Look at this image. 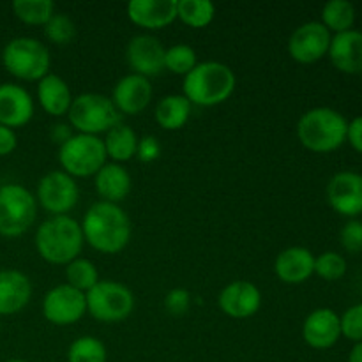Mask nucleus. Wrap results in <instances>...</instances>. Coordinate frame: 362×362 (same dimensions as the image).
<instances>
[{
  "mask_svg": "<svg viewBox=\"0 0 362 362\" xmlns=\"http://www.w3.org/2000/svg\"><path fill=\"white\" fill-rule=\"evenodd\" d=\"M106 151L103 138L92 134H73L59 147V163L62 172L73 179L94 177L106 165Z\"/></svg>",
  "mask_w": 362,
  "mask_h": 362,
  "instance_id": "obj_8",
  "label": "nucleus"
},
{
  "mask_svg": "<svg viewBox=\"0 0 362 362\" xmlns=\"http://www.w3.org/2000/svg\"><path fill=\"white\" fill-rule=\"evenodd\" d=\"M45 35L49 42L57 46L69 45L76 35V25L67 14L55 13L45 25Z\"/></svg>",
  "mask_w": 362,
  "mask_h": 362,
  "instance_id": "obj_33",
  "label": "nucleus"
},
{
  "mask_svg": "<svg viewBox=\"0 0 362 362\" xmlns=\"http://www.w3.org/2000/svg\"><path fill=\"white\" fill-rule=\"evenodd\" d=\"M346 141H349L357 152H362V115L356 117L352 122H349V129H346Z\"/></svg>",
  "mask_w": 362,
  "mask_h": 362,
  "instance_id": "obj_40",
  "label": "nucleus"
},
{
  "mask_svg": "<svg viewBox=\"0 0 362 362\" xmlns=\"http://www.w3.org/2000/svg\"><path fill=\"white\" fill-rule=\"evenodd\" d=\"M138 140L140 138L133 127L124 122L117 124L106 133L105 140H103L106 158L112 159V163H119V165L131 161L133 158H136Z\"/></svg>",
  "mask_w": 362,
  "mask_h": 362,
  "instance_id": "obj_26",
  "label": "nucleus"
},
{
  "mask_svg": "<svg viewBox=\"0 0 362 362\" xmlns=\"http://www.w3.org/2000/svg\"><path fill=\"white\" fill-rule=\"evenodd\" d=\"M0 327H2V322H0Z\"/></svg>",
  "mask_w": 362,
  "mask_h": 362,
  "instance_id": "obj_45",
  "label": "nucleus"
},
{
  "mask_svg": "<svg viewBox=\"0 0 362 362\" xmlns=\"http://www.w3.org/2000/svg\"><path fill=\"white\" fill-rule=\"evenodd\" d=\"M327 202L338 214L356 218L362 214V175L357 172H338L327 184Z\"/></svg>",
  "mask_w": 362,
  "mask_h": 362,
  "instance_id": "obj_15",
  "label": "nucleus"
},
{
  "mask_svg": "<svg viewBox=\"0 0 362 362\" xmlns=\"http://www.w3.org/2000/svg\"><path fill=\"white\" fill-rule=\"evenodd\" d=\"M80 225L85 243L105 255L120 253L133 235L129 216L120 205L110 202L99 200L92 204Z\"/></svg>",
  "mask_w": 362,
  "mask_h": 362,
  "instance_id": "obj_1",
  "label": "nucleus"
},
{
  "mask_svg": "<svg viewBox=\"0 0 362 362\" xmlns=\"http://www.w3.org/2000/svg\"><path fill=\"white\" fill-rule=\"evenodd\" d=\"M35 250L39 257L52 265H64L78 258L83 250L81 225L74 218L52 216L35 230Z\"/></svg>",
  "mask_w": 362,
  "mask_h": 362,
  "instance_id": "obj_3",
  "label": "nucleus"
},
{
  "mask_svg": "<svg viewBox=\"0 0 362 362\" xmlns=\"http://www.w3.org/2000/svg\"><path fill=\"white\" fill-rule=\"evenodd\" d=\"M37 202L34 193L20 184H2L0 187V235L7 239L23 235L37 219Z\"/></svg>",
  "mask_w": 362,
  "mask_h": 362,
  "instance_id": "obj_7",
  "label": "nucleus"
},
{
  "mask_svg": "<svg viewBox=\"0 0 362 362\" xmlns=\"http://www.w3.org/2000/svg\"><path fill=\"white\" fill-rule=\"evenodd\" d=\"M71 136H73V127H71L69 124L59 122L55 124V126H52V131H49V138H52L53 144H57L59 147L66 144Z\"/></svg>",
  "mask_w": 362,
  "mask_h": 362,
  "instance_id": "obj_41",
  "label": "nucleus"
},
{
  "mask_svg": "<svg viewBox=\"0 0 362 362\" xmlns=\"http://www.w3.org/2000/svg\"><path fill=\"white\" fill-rule=\"evenodd\" d=\"M331 32L320 21H306L292 32L288 39V55L299 64H315L329 53Z\"/></svg>",
  "mask_w": 362,
  "mask_h": 362,
  "instance_id": "obj_12",
  "label": "nucleus"
},
{
  "mask_svg": "<svg viewBox=\"0 0 362 362\" xmlns=\"http://www.w3.org/2000/svg\"><path fill=\"white\" fill-rule=\"evenodd\" d=\"M349 362H362V341L356 343V345H354V349L350 350Z\"/></svg>",
  "mask_w": 362,
  "mask_h": 362,
  "instance_id": "obj_42",
  "label": "nucleus"
},
{
  "mask_svg": "<svg viewBox=\"0 0 362 362\" xmlns=\"http://www.w3.org/2000/svg\"><path fill=\"white\" fill-rule=\"evenodd\" d=\"M87 313L105 324L122 322L133 313L134 296L126 285L113 279H99L94 288L85 293Z\"/></svg>",
  "mask_w": 362,
  "mask_h": 362,
  "instance_id": "obj_9",
  "label": "nucleus"
},
{
  "mask_svg": "<svg viewBox=\"0 0 362 362\" xmlns=\"http://www.w3.org/2000/svg\"><path fill=\"white\" fill-rule=\"evenodd\" d=\"M35 112L30 92L18 83H0V124L11 129L27 126Z\"/></svg>",
  "mask_w": 362,
  "mask_h": 362,
  "instance_id": "obj_17",
  "label": "nucleus"
},
{
  "mask_svg": "<svg viewBox=\"0 0 362 362\" xmlns=\"http://www.w3.org/2000/svg\"><path fill=\"white\" fill-rule=\"evenodd\" d=\"M67 119L73 129L80 134H92V136L108 133L112 127L122 122V115L115 108L112 98L98 92H85L73 98Z\"/></svg>",
  "mask_w": 362,
  "mask_h": 362,
  "instance_id": "obj_6",
  "label": "nucleus"
},
{
  "mask_svg": "<svg viewBox=\"0 0 362 362\" xmlns=\"http://www.w3.org/2000/svg\"><path fill=\"white\" fill-rule=\"evenodd\" d=\"M320 23L334 34L352 30L354 23H356V7L349 0H329L322 7Z\"/></svg>",
  "mask_w": 362,
  "mask_h": 362,
  "instance_id": "obj_27",
  "label": "nucleus"
},
{
  "mask_svg": "<svg viewBox=\"0 0 362 362\" xmlns=\"http://www.w3.org/2000/svg\"><path fill=\"white\" fill-rule=\"evenodd\" d=\"M237 87V76L226 64L218 60L198 62L191 73L184 76L182 95L194 106L223 105L232 98Z\"/></svg>",
  "mask_w": 362,
  "mask_h": 362,
  "instance_id": "obj_2",
  "label": "nucleus"
},
{
  "mask_svg": "<svg viewBox=\"0 0 362 362\" xmlns=\"http://www.w3.org/2000/svg\"><path fill=\"white\" fill-rule=\"evenodd\" d=\"M66 281L73 288L87 293L99 283V271L94 262L78 257L66 265Z\"/></svg>",
  "mask_w": 362,
  "mask_h": 362,
  "instance_id": "obj_30",
  "label": "nucleus"
},
{
  "mask_svg": "<svg viewBox=\"0 0 362 362\" xmlns=\"http://www.w3.org/2000/svg\"><path fill=\"white\" fill-rule=\"evenodd\" d=\"M13 13L21 23L45 27L55 14V4L52 0H14Z\"/></svg>",
  "mask_w": 362,
  "mask_h": 362,
  "instance_id": "obj_29",
  "label": "nucleus"
},
{
  "mask_svg": "<svg viewBox=\"0 0 362 362\" xmlns=\"http://www.w3.org/2000/svg\"><path fill=\"white\" fill-rule=\"evenodd\" d=\"M18 147L16 131L0 124V158L11 156Z\"/></svg>",
  "mask_w": 362,
  "mask_h": 362,
  "instance_id": "obj_39",
  "label": "nucleus"
},
{
  "mask_svg": "<svg viewBox=\"0 0 362 362\" xmlns=\"http://www.w3.org/2000/svg\"><path fill=\"white\" fill-rule=\"evenodd\" d=\"M329 59L332 66L346 74L362 73V32L346 30L336 34L329 46Z\"/></svg>",
  "mask_w": 362,
  "mask_h": 362,
  "instance_id": "obj_22",
  "label": "nucleus"
},
{
  "mask_svg": "<svg viewBox=\"0 0 362 362\" xmlns=\"http://www.w3.org/2000/svg\"><path fill=\"white\" fill-rule=\"evenodd\" d=\"M341 246L349 253H359L362 250V221L359 219H350L339 233Z\"/></svg>",
  "mask_w": 362,
  "mask_h": 362,
  "instance_id": "obj_37",
  "label": "nucleus"
},
{
  "mask_svg": "<svg viewBox=\"0 0 362 362\" xmlns=\"http://www.w3.org/2000/svg\"><path fill=\"white\" fill-rule=\"evenodd\" d=\"M274 274L286 285H300L315 274V255L303 246L286 247L276 257Z\"/></svg>",
  "mask_w": 362,
  "mask_h": 362,
  "instance_id": "obj_21",
  "label": "nucleus"
},
{
  "mask_svg": "<svg viewBox=\"0 0 362 362\" xmlns=\"http://www.w3.org/2000/svg\"><path fill=\"white\" fill-rule=\"evenodd\" d=\"M198 64V55L194 52L193 46L184 45H173L170 48H166L165 52V69H168L170 73L179 74V76H186L187 73L197 67Z\"/></svg>",
  "mask_w": 362,
  "mask_h": 362,
  "instance_id": "obj_32",
  "label": "nucleus"
},
{
  "mask_svg": "<svg viewBox=\"0 0 362 362\" xmlns=\"http://www.w3.org/2000/svg\"><path fill=\"white\" fill-rule=\"evenodd\" d=\"M0 187H2V180H0Z\"/></svg>",
  "mask_w": 362,
  "mask_h": 362,
  "instance_id": "obj_44",
  "label": "nucleus"
},
{
  "mask_svg": "<svg viewBox=\"0 0 362 362\" xmlns=\"http://www.w3.org/2000/svg\"><path fill=\"white\" fill-rule=\"evenodd\" d=\"M346 129L349 122L338 110L318 106L300 115L297 122V138L308 151L325 154L345 144Z\"/></svg>",
  "mask_w": 362,
  "mask_h": 362,
  "instance_id": "obj_4",
  "label": "nucleus"
},
{
  "mask_svg": "<svg viewBox=\"0 0 362 362\" xmlns=\"http://www.w3.org/2000/svg\"><path fill=\"white\" fill-rule=\"evenodd\" d=\"M42 315L53 325H73L87 315L85 293L67 283L57 285L42 297Z\"/></svg>",
  "mask_w": 362,
  "mask_h": 362,
  "instance_id": "obj_11",
  "label": "nucleus"
},
{
  "mask_svg": "<svg viewBox=\"0 0 362 362\" xmlns=\"http://www.w3.org/2000/svg\"><path fill=\"white\" fill-rule=\"evenodd\" d=\"M346 260L336 251H325V253L315 257V274L325 281H338L345 276Z\"/></svg>",
  "mask_w": 362,
  "mask_h": 362,
  "instance_id": "obj_34",
  "label": "nucleus"
},
{
  "mask_svg": "<svg viewBox=\"0 0 362 362\" xmlns=\"http://www.w3.org/2000/svg\"><path fill=\"white\" fill-rule=\"evenodd\" d=\"M165 52L166 48L158 37L152 34H138L127 42V64L134 74L151 80L165 71Z\"/></svg>",
  "mask_w": 362,
  "mask_h": 362,
  "instance_id": "obj_13",
  "label": "nucleus"
},
{
  "mask_svg": "<svg viewBox=\"0 0 362 362\" xmlns=\"http://www.w3.org/2000/svg\"><path fill=\"white\" fill-rule=\"evenodd\" d=\"M193 105L182 94H168L158 101L154 108L156 122L165 131H179L189 120Z\"/></svg>",
  "mask_w": 362,
  "mask_h": 362,
  "instance_id": "obj_25",
  "label": "nucleus"
},
{
  "mask_svg": "<svg viewBox=\"0 0 362 362\" xmlns=\"http://www.w3.org/2000/svg\"><path fill=\"white\" fill-rule=\"evenodd\" d=\"M218 306L226 317L246 320L255 317L262 308V292L255 283L237 279L219 292Z\"/></svg>",
  "mask_w": 362,
  "mask_h": 362,
  "instance_id": "obj_14",
  "label": "nucleus"
},
{
  "mask_svg": "<svg viewBox=\"0 0 362 362\" xmlns=\"http://www.w3.org/2000/svg\"><path fill=\"white\" fill-rule=\"evenodd\" d=\"M32 299V283L25 272L16 269L0 271V317H11L28 306Z\"/></svg>",
  "mask_w": 362,
  "mask_h": 362,
  "instance_id": "obj_20",
  "label": "nucleus"
},
{
  "mask_svg": "<svg viewBox=\"0 0 362 362\" xmlns=\"http://www.w3.org/2000/svg\"><path fill=\"white\" fill-rule=\"evenodd\" d=\"M216 6L211 0H177V20L191 28H204L212 23Z\"/></svg>",
  "mask_w": 362,
  "mask_h": 362,
  "instance_id": "obj_28",
  "label": "nucleus"
},
{
  "mask_svg": "<svg viewBox=\"0 0 362 362\" xmlns=\"http://www.w3.org/2000/svg\"><path fill=\"white\" fill-rule=\"evenodd\" d=\"M37 101L48 115L64 117L73 105V94L62 76L49 73L37 81Z\"/></svg>",
  "mask_w": 362,
  "mask_h": 362,
  "instance_id": "obj_24",
  "label": "nucleus"
},
{
  "mask_svg": "<svg viewBox=\"0 0 362 362\" xmlns=\"http://www.w3.org/2000/svg\"><path fill=\"white\" fill-rule=\"evenodd\" d=\"M341 322V334L354 343L362 341V303L350 306L349 310L339 317Z\"/></svg>",
  "mask_w": 362,
  "mask_h": 362,
  "instance_id": "obj_35",
  "label": "nucleus"
},
{
  "mask_svg": "<svg viewBox=\"0 0 362 362\" xmlns=\"http://www.w3.org/2000/svg\"><path fill=\"white\" fill-rule=\"evenodd\" d=\"M127 18L145 30H159L177 20V0H131Z\"/></svg>",
  "mask_w": 362,
  "mask_h": 362,
  "instance_id": "obj_19",
  "label": "nucleus"
},
{
  "mask_svg": "<svg viewBox=\"0 0 362 362\" xmlns=\"http://www.w3.org/2000/svg\"><path fill=\"white\" fill-rule=\"evenodd\" d=\"M191 308V293L186 288H172L165 296V310L173 317H182Z\"/></svg>",
  "mask_w": 362,
  "mask_h": 362,
  "instance_id": "obj_36",
  "label": "nucleus"
},
{
  "mask_svg": "<svg viewBox=\"0 0 362 362\" xmlns=\"http://www.w3.org/2000/svg\"><path fill=\"white\" fill-rule=\"evenodd\" d=\"M6 362H30V361H25V359H9V361H6Z\"/></svg>",
  "mask_w": 362,
  "mask_h": 362,
  "instance_id": "obj_43",
  "label": "nucleus"
},
{
  "mask_svg": "<svg viewBox=\"0 0 362 362\" xmlns=\"http://www.w3.org/2000/svg\"><path fill=\"white\" fill-rule=\"evenodd\" d=\"M94 187L103 202L119 205L131 193L133 179H131L129 172L124 168V165L106 163L94 175Z\"/></svg>",
  "mask_w": 362,
  "mask_h": 362,
  "instance_id": "obj_23",
  "label": "nucleus"
},
{
  "mask_svg": "<svg viewBox=\"0 0 362 362\" xmlns=\"http://www.w3.org/2000/svg\"><path fill=\"white\" fill-rule=\"evenodd\" d=\"M2 66L16 80L39 81L52 73V55L45 42L21 35L4 46Z\"/></svg>",
  "mask_w": 362,
  "mask_h": 362,
  "instance_id": "obj_5",
  "label": "nucleus"
},
{
  "mask_svg": "<svg viewBox=\"0 0 362 362\" xmlns=\"http://www.w3.org/2000/svg\"><path fill=\"white\" fill-rule=\"evenodd\" d=\"M154 95V88L148 78L129 73L120 78L113 87L112 101L120 115H140L148 108Z\"/></svg>",
  "mask_w": 362,
  "mask_h": 362,
  "instance_id": "obj_16",
  "label": "nucleus"
},
{
  "mask_svg": "<svg viewBox=\"0 0 362 362\" xmlns=\"http://www.w3.org/2000/svg\"><path fill=\"white\" fill-rule=\"evenodd\" d=\"M108 350L95 336H80L67 349V362H106Z\"/></svg>",
  "mask_w": 362,
  "mask_h": 362,
  "instance_id": "obj_31",
  "label": "nucleus"
},
{
  "mask_svg": "<svg viewBox=\"0 0 362 362\" xmlns=\"http://www.w3.org/2000/svg\"><path fill=\"white\" fill-rule=\"evenodd\" d=\"M341 336L339 315L331 308H318L311 311L303 324V339L315 350H327L338 343Z\"/></svg>",
  "mask_w": 362,
  "mask_h": 362,
  "instance_id": "obj_18",
  "label": "nucleus"
},
{
  "mask_svg": "<svg viewBox=\"0 0 362 362\" xmlns=\"http://www.w3.org/2000/svg\"><path fill=\"white\" fill-rule=\"evenodd\" d=\"M35 202L49 216H67L80 200L76 179L62 170H52L39 179L35 187Z\"/></svg>",
  "mask_w": 362,
  "mask_h": 362,
  "instance_id": "obj_10",
  "label": "nucleus"
},
{
  "mask_svg": "<svg viewBox=\"0 0 362 362\" xmlns=\"http://www.w3.org/2000/svg\"><path fill=\"white\" fill-rule=\"evenodd\" d=\"M159 156H161V144H159L158 138L152 136V134H147V136H141L138 140L136 158L141 163L156 161V159H159Z\"/></svg>",
  "mask_w": 362,
  "mask_h": 362,
  "instance_id": "obj_38",
  "label": "nucleus"
}]
</instances>
